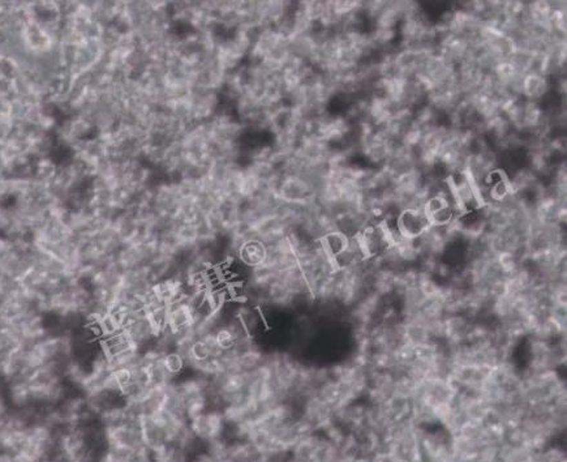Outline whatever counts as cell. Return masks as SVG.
Segmentation results:
<instances>
[{
  "label": "cell",
  "mask_w": 567,
  "mask_h": 462,
  "mask_svg": "<svg viewBox=\"0 0 567 462\" xmlns=\"http://www.w3.org/2000/svg\"><path fill=\"white\" fill-rule=\"evenodd\" d=\"M162 365L166 368V371L170 375H172L174 378H177V375L186 368V363H184L183 358L175 352H171V353L162 356Z\"/></svg>",
  "instance_id": "3957f363"
},
{
  "label": "cell",
  "mask_w": 567,
  "mask_h": 462,
  "mask_svg": "<svg viewBox=\"0 0 567 462\" xmlns=\"http://www.w3.org/2000/svg\"><path fill=\"white\" fill-rule=\"evenodd\" d=\"M430 222L426 212L406 211L398 220V229L404 237L415 238L421 235L429 229Z\"/></svg>",
  "instance_id": "6da1fadb"
},
{
  "label": "cell",
  "mask_w": 567,
  "mask_h": 462,
  "mask_svg": "<svg viewBox=\"0 0 567 462\" xmlns=\"http://www.w3.org/2000/svg\"><path fill=\"white\" fill-rule=\"evenodd\" d=\"M430 222L435 225H445L450 222L452 217V209L450 206V202L442 198H435L429 200L426 204V211H424Z\"/></svg>",
  "instance_id": "7a4b0ae2"
}]
</instances>
